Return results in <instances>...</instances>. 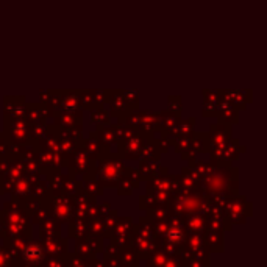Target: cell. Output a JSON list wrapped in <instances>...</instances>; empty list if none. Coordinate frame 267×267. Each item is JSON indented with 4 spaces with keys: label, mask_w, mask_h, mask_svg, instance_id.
Listing matches in <instances>:
<instances>
[{
    "label": "cell",
    "mask_w": 267,
    "mask_h": 267,
    "mask_svg": "<svg viewBox=\"0 0 267 267\" xmlns=\"http://www.w3.org/2000/svg\"><path fill=\"white\" fill-rule=\"evenodd\" d=\"M25 257L27 260H31V261H36L38 257H39V247H35V250H31L30 247L25 250Z\"/></svg>",
    "instance_id": "6da1fadb"
}]
</instances>
